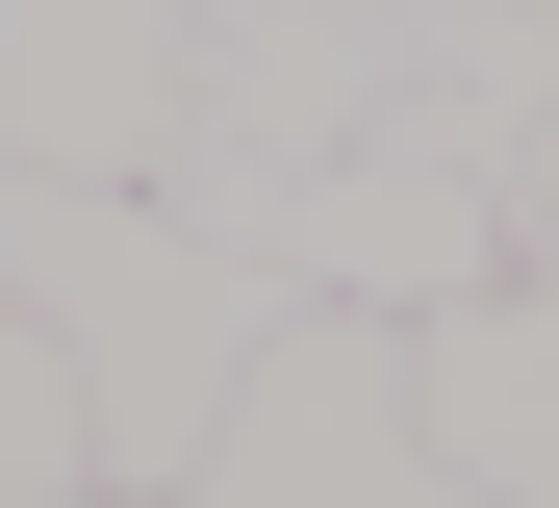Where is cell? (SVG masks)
<instances>
[{"label":"cell","mask_w":559,"mask_h":508,"mask_svg":"<svg viewBox=\"0 0 559 508\" xmlns=\"http://www.w3.org/2000/svg\"><path fill=\"white\" fill-rule=\"evenodd\" d=\"M103 508H128V483H103Z\"/></svg>","instance_id":"cell-7"},{"label":"cell","mask_w":559,"mask_h":508,"mask_svg":"<svg viewBox=\"0 0 559 508\" xmlns=\"http://www.w3.org/2000/svg\"><path fill=\"white\" fill-rule=\"evenodd\" d=\"M178 203L254 229L306 305H457V280H509V203L457 153H306V178H178Z\"/></svg>","instance_id":"cell-3"},{"label":"cell","mask_w":559,"mask_h":508,"mask_svg":"<svg viewBox=\"0 0 559 508\" xmlns=\"http://www.w3.org/2000/svg\"><path fill=\"white\" fill-rule=\"evenodd\" d=\"M0 508H103V406H76V356H51L26 280H0Z\"/></svg>","instance_id":"cell-6"},{"label":"cell","mask_w":559,"mask_h":508,"mask_svg":"<svg viewBox=\"0 0 559 508\" xmlns=\"http://www.w3.org/2000/svg\"><path fill=\"white\" fill-rule=\"evenodd\" d=\"M178 508H484V483H457L432 381H407V305H280V356L178 458Z\"/></svg>","instance_id":"cell-2"},{"label":"cell","mask_w":559,"mask_h":508,"mask_svg":"<svg viewBox=\"0 0 559 508\" xmlns=\"http://www.w3.org/2000/svg\"><path fill=\"white\" fill-rule=\"evenodd\" d=\"M407 381H432V433H457V483H484V508H559V255L407 305Z\"/></svg>","instance_id":"cell-5"},{"label":"cell","mask_w":559,"mask_h":508,"mask_svg":"<svg viewBox=\"0 0 559 508\" xmlns=\"http://www.w3.org/2000/svg\"><path fill=\"white\" fill-rule=\"evenodd\" d=\"M0 280L51 305V356H76V406H103V483L128 508H178V458L229 433V381L280 356V305H306L178 178H0Z\"/></svg>","instance_id":"cell-1"},{"label":"cell","mask_w":559,"mask_h":508,"mask_svg":"<svg viewBox=\"0 0 559 508\" xmlns=\"http://www.w3.org/2000/svg\"><path fill=\"white\" fill-rule=\"evenodd\" d=\"M204 0H0V178H153Z\"/></svg>","instance_id":"cell-4"}]
</instances>
